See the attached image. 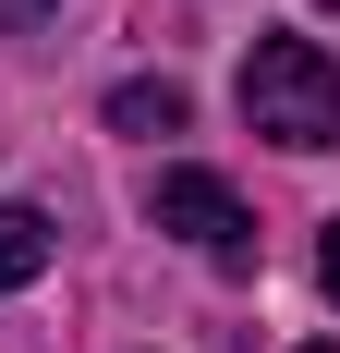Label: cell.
<instances>
[{
	"label": "cell",
	"instance_id": "obj_5",
	"mask_svg": "<svg viewBox=\"0 0 340 353\" xmlns=\"http://www.w3.org/2000/svg\"><path fill=\"white\" fill-rule=\"evenodd\" d=\"M61 0H0V37H25V25H49Z\"/></svg>",
	"mask_w": 340,
	"mask_h": 353
},
{
	"label": "cell",
	"instance_id": "obj_7",
	"mask_svg": "<svg viewBox=\"0 0 340 353\" xmlns=\"http://www.w3.org/2000/svg\"><path fill=\"white\" fill-rule=\"evenodd\" d=\"M304 353H340V341H304Z\"/></svg>",
	"mask_w": 340,
	"mask_h": 353
},
{
	"label": "cell",
	"instance_id": "obj_2",
	"mask_svg": "<svg viewBox=\"0 0 340 353\" xmlns=\"http://www.w3.org/2000/svg\"><path fill=\"white\" fill-rule=\"evenodd\" d=\"M146 219L182 232V244H206L219 268H255V219H243V195L219 171H158V183H146Z\"/></svg>",
	"mask_w": 340,
	"mask_h": 353
},
{
	"label": "cell",
	"instance_id": "obj_8",
	"mask_svg": "<svg viewBox=\"0 0 340 353\" xmlns=\"http://www.w3.org/2000/svg\"><path fill=\"white\" fill-rule=\"evenodd\" d=\"M316 12H340V0H316Z\"/></svg>",
	"mask_w": 340,
	"mask_h": 353
},
{
	"label": "cell",
	"instance_id": "obj_4",
	"mask_svg": "<svg viewBox=\"0 0 340 353\" xmlns=\"http://www.w3.org/2000/svg\"><path fill=\"white\" fill-rule=\"evenodd\" d=\"M49 244H61V232H49L36 208H0V292H25L36 268H49Z\"/></svg>",
	"mask_w": 340,
	"mask_h": 353
},
{
	"label": "cell",
	"instance_id": "obj_6",
	"mask_svg": "<svg viewBox=\"0 0 340 353\" xmlns=\"http://www.w3.org/2000/svg\"><path fill=\"white\" fill-rule=\"evenodd\" d=\"M316 292L340 305V219H328V244H316Z\"/></svg>",
	"mask_w": 340,
	"mask_h": 353
},
{
	"label": "cell",
	"instance_id": "obj_3",
	"mask_svg": "<svg viewBox=\"0 0 340 353\" xmlns=\"http://www.w3.org/2000/svg\"><path fill=\"white\" fill-rule=\"evenodd\" d=\"M109 134H182V85H170V73L109 85Z\"/></svg>",
	"mask_w": 340,
	"mask_h": 353
},
{
	"label": "cell",
	"instance_id": "obj_1",
	"mask_svg": "<svg viewBox=\"0 0 340 353\" xmlns=\"http://www.w3.org/2000/svg\"><path fill=\"white\" fill-rule=\"evenodd\" d=\"M243 122L279 146H340V61L316 37H255L243 49Z\"/></svg>",
	"mask_w": 340,
	"mask_h": 353
}]
</instances>
